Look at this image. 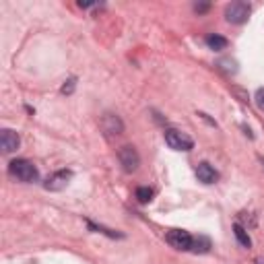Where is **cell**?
I'll list each match as a JSON object with an SVG mask.
<instances>
[{"instance_id": "6da1fadb", "label": "cell", "mask_w": 264, "mask_h": 264, "mask_svg": "<svg viewBox=\"0 0 264 264\" xmlns=\"http://www.w3.org/2000/svg\"><path fill=\"white\" fill-rule=\"evenodd\" d=\"M9 173L13 175L15 180L25 182V184L37 182V178H39L37 167H35L31 161H27V159H15V161H11V165H9Z\"/></svg>"}, {"instance_id": "7a4b0ae2", "label": "cell", "mask_w": 264, "mask_h": 264, "mask_svg": "<svg viewBox=\"0 0 264 264\" xmlns=\"http://www.w3.org/2000/svg\"><path fill=\"white\" fill-rule=\"evenodd\" d=\"M250 13H252V7L244 3V0H235V3L225 7V19H227V23H233V25L246 23Z\"/></svg>"}, {"instance_id": "3957f363", "label": "cell", "mask_w": 264, "mask_h": 264, "mask_svg": "<svg viewBox=\"0 0 264 264\" xmlns=\"http://www.w3.org/2000/svg\"><path fill=\"white\" fill-rule=\"evenodd\" d=\"M165 143L173 151H190L194 147V141L186 135V132L175 130V128H167L165 130Z\"/></svg>"}, {"instance_id": "277c9868", "label": "cell", "mask_w": 264, "mask_h": 264, "mask_svg": "<svg viewBox=\"0 0 264 264\" xmlns=\"http://www.w3.org/2000/svg\"><path fill=\"white\" fill-rule=\"evenodd\" d=\"M118 159H120L122 169L128 171V173L137 171L139 165H141V155H139V151L132 147V145H124V147L118 151Z\"/></svg>"}, {"instance_id": "5b68a950", "label": "cell", "mask_w": 264, "mask_h": 264, "mask_svg": "<svg viewBox=\"0 0 264 264\" xmlns=\"http://www.w3.org/2000/svg\"><path fill=\"white\" fill-rule=\"evenodd\" d=\"M71 180H73V171L71 169H60V171H54L52 175H48L46 182H43V188L50 190V192H60L71 184Z\"/></svg>"}, {"instance_id": "8992f818", "label": "cell", "mask_w": 264, "mask_h": 264, "mask_svg": "<svg viewBox=\"0 0 264 264\" xmlns=\"http://www.w3.org/2000/svg\"><path fill=\"white\" fill-rule=\"evenodd\" d=\"M192 239L194 237L188 231H182V229H171L165 235V241L175 250H190L192 248Z\"/></svg>"}, {"instance_id": "52a82bcc", "label": "cell", "mask_w": 264, "mask_h": 264, "mask_svg": "<svg viewBox=\"0 0 264 264\" xmlns=\"http://www.w3.org/2000/svg\"><path fill=\"white\" fill-rule=\"evenodd\" d=\"M99 124H101V130L105 132V137H109V139L118 137V135H122V132H124V122L116 114H103Z\"/></svg>"}, {"instance_id": "ba28073f", "label": "cell", "mask_w": 264, "mask_h": 264, "mask_svg": "<svg viewBox=\"0 0 264 264\" xmlns=\"http://www.w3.org/2000/svg\"><path fill=\"white\" fill-rule=\"evenodd\" d=\"M19 145H21V139H19V135L15 130H11V128H5L3 132H0V147H3V153H15L17 149H19Z\"/></svg>"}, {"instance_id": "9c48e42d", "label": "cell", "mask_w": 264, "mask_h": 264, "mask_svg": "<svg viewBox=\"0 0 264 264\" xmlns=\"http://www.w3.org/2000/svg\"><path fill=\"white\" fill-rule=\"evenodd\" d=\"M196 178L203 184H215L219 180V171L209 163H198L196 165Z\"/></svg>"}, {"instance_id": "30bf717a", "label": "cell", "mask_w": 264, "mask_h": 264, "mask_svg": "<svg viewBox=\"0 0 264 264\" xmlns=\"http://www.w3.org/2000/svg\"><path fill=\"white\" fill-rule=\"evenodd\" d=\"M207 46L213 50V52H221V50H225L227 48V39L223 37V35H219V33H211V35H207Z\"/></svg>"}, {"instance_id": "8fae6325", "label": "cell", "mask_w": 264, "mask_h": 264, "mask_svg": "<svg viewBox=\"0 0 264 264\" xmlns=\"http://www.w3.org/2000/svg\"><path fill=\"white\" fill-rule=\"evenodd\" d=\"M190 250L196 252V254H207V252L211 250V239L205 237V235L194 237V239H192V248H190Z\"/></svg>"}, {"instance_id": "7c38bea8", "label": "cell", "mask_w": 264, "mask_h": 264, "mask_svg": "<svg viewBox=\"0 0 264 264\" xmlns=\"http://www.w3.org/2000/svg\"><path fill=\"white\" fill-rule=\"evenodd\" d=\"M233 233H235V237H237V241L244 248H252V239H250V235H248V229L241 225V223H235L233 225Z\"/></svg>"}, {"instance_id": "4fadbf2b", "label": "cell", "mask_w": 264, "mask_h": 264, "mask_svg": "<svg viewBox=\"0 0 264 264\" xmlns=\"http://www.w3.org/2000/svg\"><path fill=\"white\" fill-rule=\"evenodd\" d=\"M217 66H221V69H223L225 73H229V75H235V73H237V62L231 60V58H221V60L217 62Z\"/></svg>"}, {"instance_id": "5bb4252c", "label": "cell", "mask_w": 264, "mask_h": 264, "mask_svg": "<svg viewBox=\"0 0 264 264\" xmlns=\"http://www.w3.org/2000/svg\"><path fill=\"white\" fill-rule=\"evenodd\" d=\"M151 198H153V190H151V188H147V186L137 188V201H139V203L147 205V203H151Z\"/></svg>"}, {"instance_id": "9a60e30c", "label": "cell", "mask_w": 264, "mask_h": 264, "mask_svg": "<svg viewBox=\"0 0 264 264\" xmlns=\"http://www.w3.org/2000/svg\"><path fill=\"white\" fill-rule=\"evenodd\" d=\"M87 225H89V229H93V231L105 233L107 237H124V235H122V233H118V231H112V229H105V227H101V225H95V223H91V221H87Z\"/></svg>"}, {"instance_id": "2e32d148", "label": "cell", "mask_w": 264, "mask_h": 264, "mask_svg": "<svg viewBox=\"0 0 264 264\" xmlns=\"http://www.w3.org/2000/svg\"><path fill=\"white\" fill-rule=\"evenodd\" d=\"M75 87H77V81H75V79H69V81H64V85H62L60 93H64V95H71V93L75 91Z\"/></svg>"}, {"instance_id": "e0dca14e", "label": "cell", "mask_w": 264, "mask_h": 264, "mask_svg": "<svg viewBox=\"0 0 264 264\" xmlns=\"http://www.w3.org/2000/svg\"><path fill=\"white\" fill-rule=\"evenodd\" d=\"M231 93H233V95H237V99H239V101H244V103H248V101H250L248 93H246L244 89H239V87H231Z\"/></svg>"}, {"instance_id": "ac0fdd59", "label": "cell", "mask_w": 264, "mask_h": 264, "mask_svg": "<svg viewBox=\"0 0 264 264\" xmlns=\"http://www.w3.org/2000/svg\"><path fill=\"white\" fill-rule=\"evenodd\" d=\"M254 101H256V105H258L260 112H264V89H258V91H256Z\"/></svg>"}, {"instance_id": "d6986e66", "label": "cell", "mask_w": 264, "mask_h": 264, "mask_svg": "<svg viewBox=\"0 0 264 264\" xmlns=\"http://www.w3.org/2000/svg\"><path fill=\"white\" fill-rule=\"evenodd\" d=\"M209 9H211V5H209V3H196V5H194V11H196L198 15H203V13H207Z\"/></svg>"}, {"instance_id": "ffe728a7", "label": "cell", "mask_w": 264, "mask_h": 264, "mask_svg": "<svg viewBox=\"0 0 264 264\" xmlns=\"http://www.w3.org/2000/svg\"><path fill=\"white\" fill-rule=\"evenodd\" d=\"M256 264H264V258H258V260H256Z\"/></svg>"}]
</instances>
